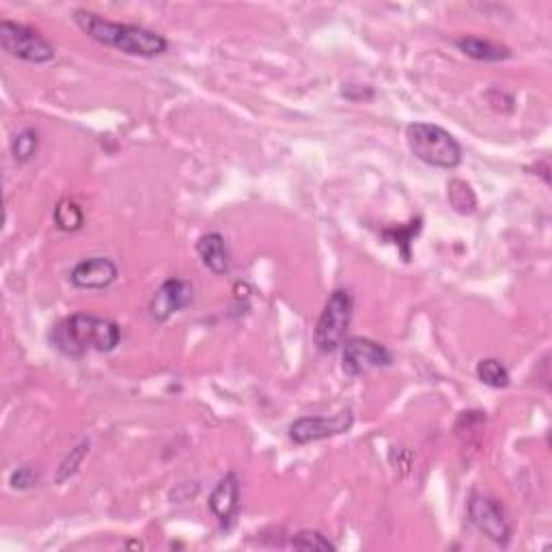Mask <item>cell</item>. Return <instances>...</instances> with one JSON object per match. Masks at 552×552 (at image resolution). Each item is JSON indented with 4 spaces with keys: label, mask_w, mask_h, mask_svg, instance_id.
Here are the masks:
<instances>
[{
    "label": "cell",
    "mask_w": 552,
    "mask_h": 552,
    "mask_svg": "<svg viewBox=\"0 0 552 552\" xmlns=\"http://www.w3.org/2000/svg\"><path fill=\"white\" fill-rule=\"evenodd\" d=\"M74 22L89 39L98 41L102 46L115 48L128 54V57L154 59L169 50V41L160 33L149 31L145 26L113 22L89 9H76Z\"/></svg>",
    "instance_id": "cell-1"
},
{
    "label": "cell",
    "mask_w": 552,
    "mask_h": 552,
    "mask_svg": "<svg viewBox=\"0 0 552 552\" xmlns=\"http://www.w3.org/2000/svg\"><path fill=\"white\" fill-rule=\"evenodd\" d=\"M50 343L69 358H85L91 352L108 354L121 343V328L106 317L74 313L52 328Z\"/></svg>",
    "instance_id": "cell-2"
},
{
    "label": "cell",
    "mask_w": 552,
    "mask_h": 552,
    "mask_svg": "<svg viewBox=\"0 0 552 552\" xmlns=\"http://www.w3.org/2000/svg\"><path fill=\"white\" fill-rule=\"evenodd\" d=\"M406 143L412 156L425 162L427 167L453 171L458 169L464 160V149L458 138L449 134L445 128L434 126V123L414 121L406 128Z\"/></svg>",
    "instance_id": "cell-3"
},
{
    "label": "cell",
    "mask_w": 552,
    "mask_h": 552,
    "mask_svg": "<svg viewBox=\"0 0 552 552\" xmlns=\"http://www.w3.org/2000/svg\"><path fill=\"white\" fill-rule=\"evenodd\" d=\"M354 315V298L348 289H335L333 294L328 296L326 305L320 313V320L315 324L313 343L317 352L322 354H333L341 350L345 343V335H348L350 324Z\"/></svg>",
    "instance_id": "cell-4"
},
{
    "label": "cell",
    "mask_w": 552,
    "mask_h": 552,
    "mask_svg": "<svg viewBox=\"0 0 552 552\" xmlns=\"http://www.w3.org/2000/svg\"><path fill=\"white\" fill-rule=\"evenodd\" d=\"M0 46H3L9 57L35 65L50 63L57 57V52H54L46 37H41L31 26L11 20L0 22Z\"/></svg>",
    "instance_id": "cell-5"
},
{
    "label": "cell",
    "mask_w": 552,
    "mask_h": 552,
    "mask_svg": "<svg viewBox=\"0 0 552 552\" xmlns=\"http://www.w3.org/2000/svg\"><path fill=\"white\" fill-rule=\"evenodd\" d=\"M393 365V354L386 345L367 339L352 337L341 345V369L345 376L361 378L374 369H384Z\"/></svg>",
    "instance_id": "cell-6"
},
{
    "label": "cell",
    "mask_w": 552,
    "mask_h": 552,
    "mask_svg": "<svg viewBox=\"0 0 552 552\" xmlns=\"http://www.w3.org/2000/svg\"><path fill=\"white\" fill-rule=\"evenodd\" d=\"M468 520H471L473 527L492 540L494 544L505 546L509 542V537H512V527H509V522L505 518L503 507L496 503L490 496L483 494H473L471 501H468Z\"/></svg>",
    "instance_id": "cell-7"
},
{
    "label": "cell",
    "mask_w": 552,
    "mask_h": 552,
    "mask_svg": "<svg viewBox=\"0 0 552 552\" xmlns=\"http://www.w3.org/2000/svg\"><path fill=\"white\" fill-rule=\"evenodd\" d=\"M354 425V412L341 410L333 417H302L289 425V438L296 445H309L317 440L348 434Z\"/></svg>",
    "instance_id": "cell-8"
},
{
    "label": "cell",
    "mask_w": 552,
    "mask_h": 552,
    "mask_svg": "<svg viewBox=\"0 0 552 552\" xmlns=\"http://www.w3.org/2000/svg\"><path fill=\"white\" fill-rule=\"evenodd\" d=\"M192 302V283L184 279H167L149 300V317L162 324Z\"/></svg>",
    "instance_id": "cell-9"
},
{
    "label": "cell",
    "mask_w": 552,
    "mask_h": 552,
    "mask_svg": "<svg viewBox=\"0 0 552 552\" xmlns=\"http://www.w3.org/2000/svg\"><path fill=\"white\" fill-rule=\"evenodd\" d=\"M119 279V268L108 257L82 259L69 272V283L76 289H106Z\"/></svg>",
    "instance_id": "cell-10"
},
{
    "label": "cell",
    "mask_w": 552,
    "mask_h": 552,
    "mask_svg": "<svg viewBox=\"0 0 552 552\" xmlns=\"http://www.w3.org/2000/svg\"><path fill=\"white\" fill-rule=\"evenodd\" d=\"M240 494H242V486H240V479L236 473H227L212 490L210 509H212V514L223 524H229L233 520V516L238 514Z\"/></svg>",
    "instance_id": "cell-11"
},
{
    "label": "cell",
    "mask_w": 552,
    "mask_h": 552,
    "mask_svg": "<svg viewBox=\"0 0 552 552\" xmlns=\"http://www.w3.org/2000/svg\"><path fill=\"white\" fill-rule=\"evenodd\" d=\"M197 255L201 264L210 270L212 274L223 276L231 270V253L223 233H205L197 242Z\"/></svg>",
    "instance_id": "cell-12"
},
{
    "label": "cell",
    "mask_w": 552,
    "mask_h": 552,
    "mask_svg": "<svg viewBox=\"0 0 552 552\" xmlns=\"http://www.w3.org/2000/svg\"><path fill=\"white\" fill-rule=\"evenodd\" d=\"M455 46H458L460 52H464L468 59L473 61H481V63H501L512 59V50L494 44L490 39H481V37H460L455 41Z\"/></svg>",
    "instance_id": "cell-13"
},
{
    "label": "cell",
    "mask_w": 552,
    "mask_h": 552,
    "mask_svg": "<svg viewBox=\"0 0 552 552\" xmlns=\"http://www.w3.org/2000/svg\"><path fill=\"white\" fill-rule=\"evenodd\" d=\"M477 378L490 386V389H507L512 384L509 369L499 361V358H481L477 363Z\"/></svg>",
    "instance_id": "cell-14"
},
{
    "label": "cell",
    "mask_w": 552,
    "mask_h": 552,
    "mask_svg": "<svg viewBox=\"0 0 552 552\" xmlns=\"http://www.w3.org/2000/svg\"><path fill=\"white\" fill-rule=\"evenodd\" d=\"M54 225L65 233L80 231L82 225H85V214H82L80 205L76 201L63 199L57 203V207H54Z\"/></svg>",
    "instance_id": "cell-15"
},
{
    "label": "cell",
    "mask_w": 552,
    "mask_h": 552,
    "mask_svg": "<svg viewBox=\"0 0 552 552\" xmlns=\"http://www.w3.org/2000/svg\"><path fill=\"white\" fill-rule=\"evenodd\" d=\"M449 203L458 214H473L477 210L475 192L462 179H453L449 184Z\"/></svg>",
    "instance_id": "cell-16"
},
{
    "label": "cell",
    "mask_w": 552,
    "mask_h": 552,
    "mask_svg": "<svg viewBox=\"0 0 552 552\" xmlns=\"http://www.w3.org/2000/svg\"><path fill=\"white\" fill-rule=\"evenodd\" d=\"M39 147V134L33 128H26L20 134L13 136L11 141V154L16 162H29Z\"/></svg>",
    "instance_id": "cell-17"
},
{
    "label": "cell",
    "mask_w": 552,
    "mask_h": 552,
    "mask_svg": "<svg viewBox=\"0 0 552 552\" xmlns=\"http://www.w3.org/2000/svg\"><path fill=\"white\" fill-rule=\"evenodd\" d=\"M289 546L296 548V550H320V552H335L337 546L328 540V537L320 531H313V529H305V531H298L292 542H289Z\"/></svg>",
    "instance_id": "cell-18"
},
{
    "label": "cell",
    "mask_w": 552,
    "mask_h": 552,
    "mask_svg": "<svg viewBox=\"0 0 552 552\" xmlns=\"http://www.w3.org/2000/svg\"><path fill=\"white\" fill-rule=\"evenodd\" d=\"M87 451H89V443H82V445H78L72 453L67 455V460L59 468V475H57L59 483H63L65 479H69V477H72L78 471V466H80L82 458H85V455H87Z\"/></svg>",
    "instance_id": "cell-19"
},
{
    "label": "cell",
    "mask_w": 552,
    "mask_h": 552,
    "mask_svg": "<svg viewBox=\"0 0 552 552\" xmlns=\"http://www.w3.org/2000/svg\"><path fill=\"white\" fill-rule=\"evenodd\" d=\"M37 481H39V473L33 466H20L9 477L13 490H31L33 486H37Z\"/></svg>",
    "instance_id": "cell-20"
}]
</instances>
